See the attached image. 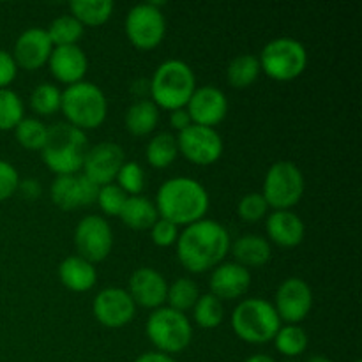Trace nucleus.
Masks as SVG:
<instances>
[{
    "label": "nucleus",
    "instance_id": "11",
    "mask_svg": "<svg viewBox=\"0 0 362 362\" xmlns=\"http://www.w3.org/2000/svg\"><path fill=\"white\" fill-rule=\"evenodd\" d=\"M74 247L78 257L90 264L106 260L113 250V230L103 216L90 214L78 221L74 228Z\"/></svg>",
    "mask_w": 362,
    "mask_h": 362
},
{
    "label": "nucleus",
    "instance_id": "4",
    "mask_svg": "<svg viewBox=\"0 0 362 362\" xmlns=\"http://www.w3.org/2000/svg\"><path fill=\"white\" fill-rule=\"evenodd\" d=\"M194 90L197 76L189 64L179 59H170L159 64L152 74V80L148 81L151 101L158 108H165L168 112L186 108Z\"/></svg>",
    "mask_w": 362,
    "mask_h": 362
},
{
    "label": "nucleus",
    "instance_id": "18",
    "mask_svg": "<svg viewBox=\"0 0 362 362\" xmlns=\"http://www.w3.org/2000/svg\"><path fill=\"white\" fill-rule=\"evenodd\" d=\"M53 52V45L48 37L46 28L30 27L18 35L14 42L13 59L18 69L37 71L45 64H48L49 55Z\"/></svg>",
    "mask_w": 362,
    "mask_h": 362
},
{
    "label": "nucleus",
    "instance_id": "30",
    "mask_svg": "<svg viewBox=\"0 0 362 362\" xmlns=\"http://www.w3.org/2000/svg\"><path fill=\"white\" fill-rule=\"evenodd\" d=\"M46 32H48L53 48L55 46H73L78 45V41L83 37L85 27L73 14H62L49 23Z\"/></svg>",
    "mask_w": 362,
    "mask_h": 362
},
{
    "label": "nucleus",
    "instance_id": "25",
    "mask_svg": "<svg viewBox=\"0 0 362 362\" xmlns=\"http://www.w3.org/2000/svg\"><path fill=\"white\" fill-rule=\"evenodd\" d=\"M119 218L127 228L144 232V230L152 228V225L159 219V214L154 202H151L144 194H138V197H127Z\"/></svg>",
    "mask_w": 362,
    "mask_h": 362
},
{
    "label": "nucleus",
    "instance_id": "28",
    "mask_svg": "<svg viewBox=\"0 0 362 362\" xmlns=\"http://www.w3.org/2000/svg\"><path fill=\"white\" fill-rule=\"evenodd\" d=\"M260 74L262 69L258 57L251 55V53H243L228 64L226 80H228L230 87L243 90V88L251 87L260 78Z\"/></svg>",
    "mask_w": 362,
    "mask_h": 362
},
{
    "label": "nucleus",
    "instance_id": "35",
    "mask_svg": "<svg viewBox=\"0 0 362 362\" xmlns=\"http://www.w3.org/2000/svg\"><path fill=\"white\" fill-rule=\"evenodd\" d=\"M60 106H62V90L57 85L41 83L32 90L30 108L37 115H53V113L60 112Z\"/></svg>",
    "mask_w": 362,
    "mask_h": 362
},
{
    "label": "nucleus",
    "instance_id": "29",
    "mask_svg": "<svg viewBox=\"0 0 362 362\" xmlns=\"http://www.w3.org/2000/svg\"><path fill=\"white\" fill-rule=\"evenodd\" d=\"M179 156V145L177 136L172 133H159L152 138L145 147V158L147 163L156 170H165L173 165Z\"/></svg>",
    "mask_w": 362,
    "mask_h": 362
},
{
    "label": "nucleus",
    "instance_id": "44",
    "mask_svg": "<svg viewBox=\"0 0 362 362\" xmlns=\"http://www.w3.org/2000/svg\"><path fill=\"white\" fill-rule=\"evenodd\" d=\"M134 362H177V361L173 359L172 356H166V354L154 350V352L141 354L140 357H136V361Z\"/></svg>",
    "mask_w": 362,
    "mask_h": 362
},
{
    "label": "nucleus",
    "instance_id": "45",
    "mask_svg": "<svg viewBox=\"0 0 362 362\" xmlns=\"http://www.w3.org/2000/svg\"><path fill=\"white\" fill-rule=\"evenodd\" d=\"M244 362H276L271 356H265V354H257V356L247 357Z\"/></svg>",
    "mask_w": 362,
    "mask_h": 362
},
{
    "label": "nucleus",
    "instance_id": "9",
    "mask_svg": "<svg viewBox=\"0 0 362 362\" xmlns=\"http://www.w3.org/2000/svg\"><path fill=\"white\" fill-rule=\"evenodd\" d=\"M306 189L303 170L292 161H278L267 170L264 179L262 197L269 209L274 211H292L303 198Z\"/></svg>",
    "mask_w": 362,
    "mask_h": 362
},
{
    "label": "nucleus",
    "instance_id": "43",
    "mask_svg": "<svg viewBox=\"0 0 362 362\" xmlns=\"http://www.w3.org/2000/svg\"><path fill=\"white\" fill-rule=\"evenodd\" d=\"M191 124L193 122H191V117L186 108H179L170 112V126H172V129H175L177 133H182V131L187 129Z\"/></svg>",
    "mask_w": 362,
    "mask_h": 362
},
{
    "label": "nucleus",
    "instance_id": "13",
    "mask_svg": "<svg viewBox=\"0 0 362 362\" xmlns=\"http://www.w3.org/2000/svg\"><path fill=\"white\" fill-rule=\"evenodd\" d=\"M272 306L279 320L288 325H297L313 308V290L303 278H288L276 290Z\"/></svg>",
    "mask_w": 362,
    "mask_h": 362
},
{
    "label": "nucleus",
    "instance_id": "41",
    "mask_svg": "<svg viewBox=\"0 0 362 362\" xmlns=\"http://www.w3.org/2000/svg\"><path fill=\"white\" fill-rule=\"evenodd\" d=\"M20 175L11 163L0 159V204L9 200L20 187Z\"/></svg>",
    "mask_w": 362,
    "mask_h": 362
},
{
    "label": "nucleus",
    "instance_id": "46",
    "mask_svg": "<svg viewBox=\"0 0 362 362\" xmlns=\"http://www.w3.org/2000/svg\"><path fill=\"white\" fill-rule=\"evenodd\" d=\"M306 362H334V361H331L329 357H325V356H313V357H310Z\"/></svg>",
    "mask_w": 362,
    "mask_h": 362
},
{
    "label": "nucleus",
    "instance_id": "20",
    "mask_svg": "<svg viewBox=\"0 0 362 362\" xmlns=\"http://www.w3.org/2000/svg\"><path fill=\"white\" fill-rule=\"evenodd\" d=\"M211 293L219 300L240 299L247 293L251 286V272L235 262H223L212 269Z\"/></svg>",
    "mask_w": 362,
    "mask_h": 362
},
{
    "label": "nucleus",
    "instance_id": "17",
    "mask_svg": "<svg viewBox=\"0 0 362 362\" xmlns=\"http://www.w3.org/2000/svg\"><path fill=\"white\" fill-rule=\"evenodd\" d=\"M191 122L197 126L216 127L228 115V99L221 88L214 85L197 87L186 105Z\"/></svg>",
    "mask_w": 362,
    "mask_h": 362
},
{
    "label": "nucleus",
    "instance_id": "31",
    "mask_svg": "<svg viewBox=\"0 0 362 362\" xmlns=\"http://www.w3.org/2000/svg\"><path fill=\"white\" fill-rule=\"evenodd\" d=\"M274 346L285 357H299L308 349V332L300 325H281L274 336Z\"/></svg>",
    "mask_w": 362,
    "mask_h": 362
},
{
    "label": "nucleus",
    "instance_id": "47",
    "mask_svg": "<svg viewBox=\"0 0 362 362\" xmlns=\"http://www.w3.org/2000/svg\"><path fill=\"white\" fill-rule=\"evenodd\" d=\"M354 362H361V361H354Z\"/></svg>",
    "mask_w": 362,
    "mask_h": 362
},
{
    "label": "nucleus",
    "instance_id": "36",
    "mask_svg": "<svg viewBox=\"0 0 362 362\" xmlns=\"http://www.w3.org/2000/svg\"><path fill=\"white\" fill-rule=\"evenodd\" d=\"M25 119L23 101L11 88H0V131H14Z\"/></svg>",
    "mask_w": 362,
    "mask_h": 362
},
{
    "label": "nucleus",
    "instance_id": "39",
    "mask_svg": "<svg viewBox=\"0 0 362 362\" xmlns=\"http://www.w3.org/2000/svg\"><path fill=\"white\" fill-rule=\"evenodd\" d=\"M237 212H239L243 221L258 223L264 218H267L269 205L265 198L262 197V193H247L239 200Z\"/></svg>",
    "mask_w": 362,
    "mask_h": 362
},
{
    "label": "nucleus",
    "instance_id": "27",
    "mask_svg": "<svg viewBox=\"0 0 362 362\" xmlns=\"http://www.w3.org/2000/svg\"><path fill=\"white\" fill-rule=\"evenodd\" d=\"M69 9L83 27H101L112 18L115 4L112 0H74Z\"/></svg>",
    "mask_w": 362,
    "mask_h": 362
},
{
    "label": "nucleus",
    "instance_id": "5",
    "mask_svg": "<svg viewBox=\"0 0 362 362\" xmlns=\"http://www.w3.org/2000/svg\"><path fill=\"white\" fill-rule=\"evenodd\" d=\"M60 112L67 124L85 131L98 129L108 117V99L105 92L92 81H80L62 90Z\"/></svg>",
    "mask_w": 362,
    "mask_h": 362
},
{
    "label": "nucleus",
    "instance_id": "21",
    "mask_svg": "<svg viewBox=\"0 0 362 362\" xmlns=\"http://www.w3.org/2000/svg\"><path fill=\"white\" fill-rule=\"evenodd\" d=\"M52 76L64 85H74L83 81L88 71L87 53L78 45L55 46L48 59Z\"/></svg>",
    "mask_w": 362,
    "mask_h": 362
},
{
    "label": "nucleus",
    "instance_id": "40",
    "mask_svg": "<svg viewBox=\"0 0 362 362\" xmlns=\"http://www.w3.org/2000/svg\"><path fill=\"white\" fill-rule=\"evenodd\" d=\"M179 233H180L179 226L173 225L172 221H168V219H163V218H159L151 228L152 243L159 247L175 246L177 239H179Z\"/></svg>",
    "mask_w": 362,
    "mask_h": 362
},
{
    "label": "nucleus",
    "instance_id": "7",
    "mask_svg": "<svg viewBox=\"0 0 362 362\" xmlns=\"http://www.w3.org/2000/svg\"><path fill=\"white\" fill-rule=\"evenodd\" d=\"M145 334L158 352L173 356L180 354L193 341V325L186 313L161 306L152 311L145 324Z\"/></svg>",
    "mask_w": 362,
    "mask_h": 362
},
{
    "label": "nucleus",
    "instance_id": "6",
    "mask_svg": "<svg viewBox=\"0 0 362 362\" xmlns=\"http://www.w3.org/2000/svg\"><path fill=\"white\" fill-rule=\"evenodd\" d=\"M230 322L237 338L250 345H265L272 341L281 327V320L272 303L258 297L240 300Z\"/></svg>",
    "mask_w": 362,
    "mask_h": 362
},
{
    "label": "nucleus",
    "instance_id": "19",
    "mask_svg": "<svg viewBox=\"0 0 362 362\" xmlns=\"http://www.w3.org/2000/svg\"><path fill=\"white\" fill-rule=\"evenodd\" d=\"M127 293L136 306L154 311L166 303L168 281L156 269L140 267L131 274Z\"/></svg>",
    "mask_w": 362,
    "mask_h": 362
},
{
    "label": "nucleus",
    "instance_id": "22",
    "mask_svg": "<svg viewBox=\"0 0 362 362\" xmlns=\"http://www.w3.org/2000/svg\"><path fill=\"white\" fill-rule=\"evenodd\" d=\"M269 240L279 247L299 246L306 235L304 221L292 211H274L267 216L265 221Z\"/></svg>",
    "mask_w": 362,
    "mask_h": 362
},
{
    "label": "nucleus",
    "instance_id": "2",
    "mask_svg": "<svg viewBox=\"0 0 362 362\" xmlns=\"http://www.w3.org/2000/svg\"><path fill=\"white\" fill-rule=\"evenodd\" d=\"M159 218L187 226L205 218L211 198L204 184L191 177H172L159 186L154 202Z\"/></svg>",
    "mask_w": 362,
    "mask_h": 362
},
{
    "label": "nucleus",
    "instance_id": "26",
    "mask_svg": "<svg viewBox=\"0 0 362 362\" xmlns=\"http://www.w3.org/2000/svg\"><path fill=\"white\" fill-rule=\"evenodd\" d=\"M124 124L133 136H147L158 127L159 108L151 99H136L127 108Z\"/></svg>",
    "mask_w": 362,
    "mask_h": 362
},
{
    "label": "nucleus",
    "instance_id": "24",
    "mask_svg": "<svg viewBox=\"0 0 362 362\" xmlns=\"http://www.w3.org/2000/svg\"><path fill=\"white\" fill-rule=\"evenodd\" d=\"M230 251L235 257V264L243 265L247 271L250 269L264 267L269 264L272 257V247L265 237L255 235H243L230 246Z\"/></svg>",
    "mask_w": 362,
    "mask_h": 362
},
{
    "label": "nucleus",
    "instance_id": "42",
    "mask_svg": "<svg viewBox=\"0 0 362 362\" xmlns=\"http://www.w3.org/2000/svg\"><path fill=\"white\" fill-rule=\"evenodd\" d=\"M18 66L13 55L6 49H0V88H9V85L16 80Z\"/></svg>",
    "mask_w": 362,
    "mask_h": 362
},
{
    "label": "nucleus",
    "instance_id": "33",
    "mask_svg": "<svg viewBox=\"0 0 362 362\" xmlns=\"http://www.w3.org/2000/svg\"><path fill=\"white\" fill-rule=\"evenodd\" d=\"M200 290H198L197 283L189 278H179L168 285V293H166V300H168L172 310L186 313V311L193 310L197 304L198 297H200Z\"/></svg>",
    "mask_w": 362,
    "mask_h": 362
},
{
    "label": "nucleus",
    "instance_id": "32",
    "mask_svg": "<svg viewBox=\"0 0 362 362\" xmlns=\"http://www.w3.org/2000/svg\"><path fill=\"white\" fill-rule=\"evenodd\" d=\"M14 138L27 151H42L46 140H48V126L34 117H25L14 127Z\"/></svg>",
    "mask_w": 362,
    "mask_h": 362
},
{
    "label": "nucleus",
    "instance_id": "1",
    "mask_svg": "<svg viewBox=\"0 0 362 362\" xmlns=\"http://www.w3.org/2000/svg\"><path fill=\"white\" fill-rule=\"evenodd\" d=\"M177 258L187 272L204 274L223 264L230 253L232 239L221 223L214 219H200L184 226L177 239Z\"/></svg>",
    "mask_w": 362,
    "mask_h": 362
},
{
    "label": "nucleus",
    "instance_id": "14",
    "mask_svg": "<svg viewBox=\"0 0 362 362\" xmlns=\"http://www.w3.org/2000/svg\"><path fill=\"white\" fill-rule=\"evenodd\" d=\"M126 163V152L115 141H101L88 148L83 159V175L95 186H106L115 182V177Z\"/></svg>",
    "mask_w": 362,
    "mask_h": 362
},
{
    "label": "nucleus",
    "instance_id": "15",
    "mask_svg": "<svg viewBox=\"0 0 362 362\" xmlns=\"http://www.w3.org/2000/svg\"><path fill=\"white\" fill-rule=\"evenodd\" d=\"M99 186H95L83 173L74 175H59L52 182L49 197L60 211H76V209L88 207L98 200Z\"/></svg>",
    "mask_w": 362,
    "mask_h": 362
},
{
    "label": "nucleus",
    "instance_id": "10",
    "mask_svg": "<svg viewBox=\"0 0 362 362\" xmlns=\"http://www.w3.org/2000/svg\"><path fill=\"white\" fill-rule=\"evenodd\" d=\"M126 35L138 49H154L166 35V20L159 4H138L126 16Z\"/></svg>",
    "mask_w": 362,
    "mask_h": 362
},
{
    "label": "nucleus",
    "instance_id": "37",
    "mask_svg": "<svg viewBox=\"0 0 362 362\" xmlns=\"http://www.w3.org/2000/svg\"><path fill=\"white\" fill-rule=\"evenodd\" d=\"M115 184L127 194L138 197L145 187V172L136 161H126L115 177Z\"/></svg>",
    "mask_w": 362,
    "mask_h": 362
},
{
    "label": "nucleus",
    "instance_id": "12",
    "mask_svg": "<svg viewBox=\"0 0 362 362\" xmlns=\"http://www.w3.org/2000/svg\"><path fill=\"white\" fill-rule=\"evenodd\" d=\"M179 154L198 166H209L219 161L223 156V138L216 127L191 124L177 136Z\"/></svg>",
    "mask_w": 362,
    "mask_h": 362
},
{
    "label": "nucleus",
    "instance_id": "16",
    "mask_svg": "<svg viewBox=\"0 0 362 362\" xmlns=\"http://www.w3.org/2000/svg\"><path fill=\"white\" fill-rule=\"evenodd\" d=\"M95 320L108 329H122L136 315V304L133 303L127 290L110 286L101 290L92 303Z\"/></svg>",
    "mask_w": 362,
    "mask_h": 362
},
{
    "label": "nucleus",
    "instance_id": "3",
    "mask_svg": "<svg viewBox=\"0 0 362 362\" xmlns=\"http://www.w3.org/2000/svg\"><path fill=\"white\" fill-rule=\"evenodd\" d=\"M88 151L87 134L67 122L48 127V140L41 151V158L49 172L59 175H74L83 166Z\"/></svg>",
    "mask_w": 362,
    "mask_h": 362
},
{
    "label": "nucleus",
    "instance_id": "34",
    "mask_svg": "<svg viewBox=\"0 0 362 362\" xmlns=\"http://www.w3.org/2000/svg\"><path fill=\"white\" fill-rule=\"evenodd\" d=\"M194 324L202 329H216L221 325L225 318V308L223 303L212 293H204L198 297L197 304L193 308Z\"/></svg>",
    "mask_w": 362,
    "mask_h": 362
},
{
    "label": "nucleus",
    "instance_id": "8",
    "mask_svg": "<svg viewBox=\"0 0 362 362\" xmlns=\"http://www.w3.org/2000/svg\"><path fill=\"white\" fill-rule=\"evenodd\" d=\"M262 73L276 81H292L308 67V52L300 41L293 37H276L262 49Z\"/></svg>",
    "mask_w": 362,
    "mask_h": 362
},
{
    "label": "nucleus",
    "instance_id": "23",
    "mask_svg": "<svg viewBox=\"0 0 362 362\" xmlns=\"http://www.w3.org/2000/svg\"><path fill=\"white\" fill-rule=\"evenodd\" d=\"M59 279L71 292L85 293L94 288L95 281H98V271H95L94 264L78 255H73L60 262Z\"/></svg>",
    "mask_w": 362,
    "mask_h": 362
},
{
    "label": "nucleus",
    "instance_id": "38",
    "mask_svg": "<svg viewBox=\"0 0 362 362\" xmlns=\"http://www.w3.org/2000/svg\"><path fill=\"white\" fill-rule=\"evenodd\" d=\"M126 200L127 194L124 193L117 184H106V186L99 187L95 204L99 205V209H101L106 216L113 218V216H120Z\"/></svg>",
    "mask_w": 362,
    "mask_h": 362
}]
</instances>
